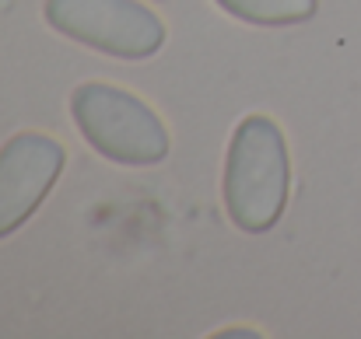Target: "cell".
I'll list each match as a JSON object with an SVG mask.
<instances>
[{
	"label": "cell",
	"mask_w": 361,
	"mask_h": 339,
	"mask_svg": "<svg viewBox=\"0 0 361 339\" xmlns=\"http://www.w3.org/2000/svg\"><path fill=\"white\" fill-rule=\"evenodd\" d=\"M291 196V158L281 126L270 115H245L225 154L221 200L242 234H267L281 224Z\"/></svg>",
	"instance_id": "obj_1"
},
{
	"label": "cell",
	"mask_w": 361,
	"mask_h": 339,
	"mask_svg": "<svg viewBox=\"0 0 361 339\" xmlns=\"http://www.w3.org/2000/svg\"><path fill=\"white\" fill-rule=\"evenodd\" d=\"M67 168V151L46 133H18L0 147V241L32 221Z\"/></svg>",
	"instance_id": "obj_4"
},
{
	"label": "cell",
	"mask_w": 361,
	"mask_h": 339,
	"mask_svg": "<svg viewBox=\"0 0 361 339\" xmlns=\"http://www.w3.org/2000/svg\"><path fill=\"white\" fill-rule=\"evenodd\" d=\"M221 336H256L252 329H228V333H221Z\"/></svg>",
	"instance_id": "obj_6"
},
{
	"label": "cell",
	"mask_w": 361,
	"mask_h": 339,
	"mask_svg": "<svg viewBox=\"0 0 361 339\" xmlns=\"http://www.w3.org/2000/svg\"><path fill=\"white\" fill-rule=\"evenodd\" d=\"M42 18L63 39L113 60H151L165 46V21L140 0H46Z\"/></svg>",
	"instance_id": "obj_3"
},
{
	"label": "cell",
	"mask_w": 361,
	"mask_h": 339,
	"mask_svg": "<svg viewBox=\"0 0 361 339\" xmlns=\"http://www.w3.org/2000/svg\"><path fill=\"white\" fill-rule=\"evenodd\" d=\"M225 14L256 28H288L302 25L319 11V0H214Z\"/></svg>",
	"instance_id": "obj_5"
},
{
	"label": "cell",
	"mask_w": 361,
	"mask_h": 339,
	"mask_svg": "<svg viewBox=\"0 0 361 339\" xmlns=\"http://www.w3.org/2000/svg\"><path fill=\"white\" fill-rule=\"evenodd\" d=\"M71 119L81 140L113 165L154 168L169 158L172 140L161 115L126 88L106 81L78 84L71 95Z\"/></svg>",
	"instance_id": "obj_2"
}]
</instances>
